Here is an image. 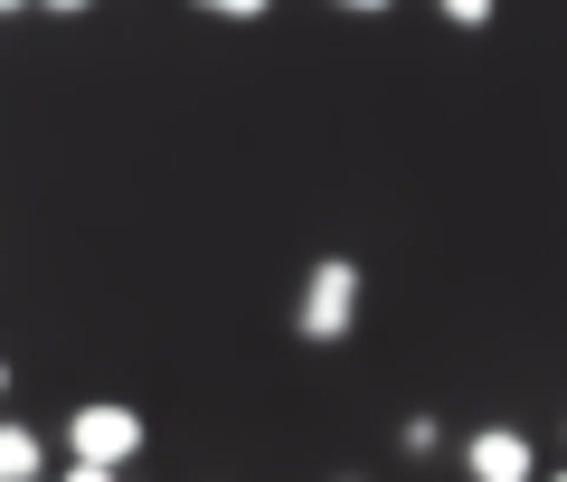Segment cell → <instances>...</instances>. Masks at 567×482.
Segmentation results:
<instances>
[{
    "mask_svg": "<svg viewBox=\"0 0 567 482\" xmlns=\"http://www.w3.org/2000/svg\"><path fill=\"white\" fill-rule=\"evenodd\" d=\"M0 10H29V0H0Z\"/></svg>",
    "mask_w": 567,
    "mask_h": 482,
    "instance_id": "11",
    "label": "cell"
},
{
    "mask_svg": "<svg viewBox=\"0 0 567 482\" xmlns=\"http://www.w3.org/2000/svg\"><path fill=\"white\" fill-rule=\"evenodd\" d=\"M66 454L123 473V463L142 454V417H133V407H76V417H66Z\"/></svg>",
    "mask_w": 567,
    "mask_h": 482,
    "instance_id": "2",
    "label": "cell"
},
{
    "mask_svg": "<svg viewBox=\"0 0 567 482\" xmlns=\"http://www.w3.org/2000/svg\"><path fill=\"white\" fill-rule=\"evenodd\" d=\"M199 10H218V20H265L275 0H199Z\"/></svg>",
    "mask_w": 567,
    "mask_h": 482,
    "instance_id": "6",
    "label": "cell"
},
{
    "mask_svg": "<svg viewBox=\"0 0 567 482\" xmlns=\"http://www.w3.org/2000/svg\"><path fill=\"white\" fill-rule=\"evenodd\" d=\"M464 473L473 482H539V454H529L520 425H483V435L464 444Z\"/></svg>",
    "mask_w": 567,
    "mask_h": 482,
    "instance_id": "3",
    "label": "cell"
},
{
    "mask_svg": "<svg viewBox=\"0 0 567 482\" xmlns=\"http://www.w3.org/2000/svg\"><path fill=\"white\" fill-rule=\"evenodd\" d=\"M0 398H10V369H0Z\"/></svg>",
    "mask_w": 567,
    "mask_h": 482,
    "instance_id": "10",
    "label": "cell"
},
{
    "mask_svg": "<svg viewBox=\"0 0 567 482\" xmlns=\"http://www.w3.org/2000/svg\"><path fill=\"white\" fill-rule=\"evenodd\" d=\"M0 482H48V444L29 425H0Z\"/></svg>",
    "mask_w": 567,
    "mask_h": 482,
    "instance_id": "4",
    "label": "cell"
},
{
    "mask_svg": "<svg viewBox=\"0 0 567 482\" xmlns=\"http://www.w3.org/2000/svg\"><path fill=\"white\" fill-rule=\"evenodd\" d=\"M350 321H360V265H350V256H322V265H312V284H303L293 331H303L312 350H331V341H350Z\"/></svg>",
    "mask_w": 567,
    "mask_h": 482,
    "instance_id": "1",
    "label": "cell"
},
{
    "mask_svg": "<svg viewBox=\"0 0 567 482\" xmlns=\"http://www.w3.org/2000/svg\"><path fill=\"white\" fill-rule=\"evenodd\" d=\"M341 10H388V0H341Z\"/></svg>",
    "mask_w": 567,
    "mask_h": 482,
    "instance_id": "8",
    "label": "cell"
},
{
    "mask_svg": "<svg viewBox=\"0 0 567 482\" xmlns=\"http://www.w3.org/2000/svg\"><path fill=\"white\" fill-rule=\"evenodd\" d=\"M539 482H567V473H539Z\"/></svg>",
    "mask_w": 567,
    "mask_h": 482,
    "instance_id": "12",
    "label": "cell"
},
{
    "mask_svg": "<svg viewBox=\"0 0 567 482\" xmlns=\"http://www.w3.org/2000/svg\"><path fill=\"white\" fill-rule=\"evenodd\" d=\"M48 10H85V0H48Z\"/></svg>",
    "mask_w": 567,
    "mask_h": 482,
    "instance_id": "9",
    "label": "cell"
},
{
    "mask_svg": "<svg viewBox=\"0 0 567 482\" xmlns=\"http://www.w3.org/2000/svg\"><path fill=\"white\" fill-rule=\"evenodd\" d=\"M435 20H454V29H492V0H435Z\"/></svg>",
    "mask_w": 567,
    "mask_h": 482,
    "instance_id": "5",
    "label": "cell"
},
{
    "mask_svg": "<svg viewBox=\"0 0 567 482\" xmlns=\"http://www.w3.org/2000/svg\"><path fill=\"white\" fill-rule=\"evenodd\" d=\"M66 482H123V473H104V463H66Z\"/></svg>",
    "mask_w": 567,
    "mask_h": 482,
    "instance_id": "7",
    "label": "cell"
}]
</instances>
